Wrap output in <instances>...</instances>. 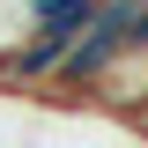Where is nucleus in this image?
Returning a JSON list of instances; mask_svg holds the SVG:
<instances>
[{"label":"nucleus","instance_id":"nucleus-1","mask_svg":"<svg viewBox=\"0 0 148 148\" xmlns=\"http://www.w3.org/2000/svg\"><path fill=\"white\" fill-rule=\"evenodd\" d=\"M8 8L22 30H52V37H82L96 15V0H8Z\"/></svg>","mask_w":148,"mask_h":148}]
</instances>
